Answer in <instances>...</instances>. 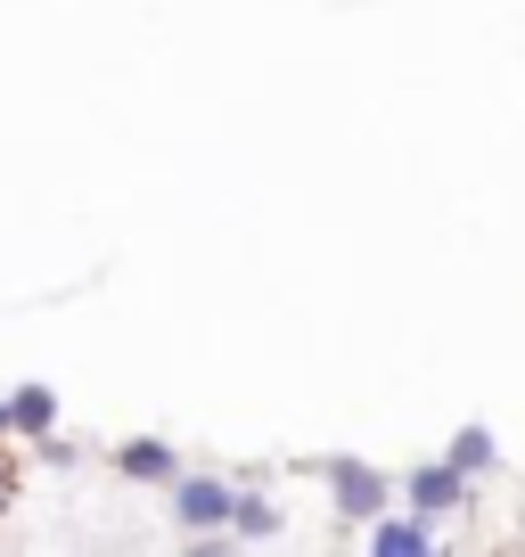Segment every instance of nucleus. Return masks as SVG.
<instances>
[{"instance_id": "obj_1", "label": "nucleus", "mask_w": 525, "mask_h": 557, "mask_svg": "<svg viewBox=\"0 0 525 557\" xmlns=\"http://www.w3.org/2000/svg\"><path fill=\"white\" fill-rule=\"evenodd\" d=\"M329 500H337V517L378 524V517H386V500H394V484H386L378 468H362V459H329Z\"/></svg>"}, {"instance_id": "obj_2", "label": "nucleus", "mask_w": 525, "mask_h": 557, "mask_svg": "<svg viewBox=\"0 0 525 557\" xmlns=\"http://www.w3.org/2000/svg\"><path fill=\"white\" fill-rule=\"evenodd\" d=\"M468 484L476 475H460L452 459H436V468H411V517H452V508H468Z\"/></svg>"}, {"instance_id": "obj_3", "label": "nucleus", "mask_w": 525, "mask_h": 557, "mask_svg": "<svg viewBox=\"0 0 525 557\" xmlns=\"http://www.w3.org/2000/svg\"><path fill=\"white\" fill-rule=\"evenodd\" d=\"M173 517L190 524V533H213V524H230V484H213V475H190V484L173 492Z\"/></svg>"}, {"instance_id": "obj_4", "label": "nucleus", "mask_w": 525, "mask_h": 557, "mask_svg": "<svg viewBox=\"0 0 525 557\" xmlns=\"http://www.w3.org/2000/svg\"><path fill=\"white\" fill-rule=\"evenodd\" d=\"M369 549H378V557H427V549H436V524H427V517H378V524H369Z\"/></svg>"}, {"instance_id": "obj_5", "label": "nucleus", "mask_w": 525, "mask_h": 557, "mask_svg": "<svg viewBox=\"0 0 525 557\" xmlns=\"http://www.w3.org/2000/svg\"><path fill=\"white\" fill-rule=\"evenodd\" d=\"M123 475H141V484H173L181 459H173V443H123Z\"/></svg>"}, {"instance_id": "obj_6", "label": "nucleus", "mask_w": 525, "mask_h": 557, "mask_svg": "<svg viewBox=\"0 0 525 557\" xmlns=\"http://www.w3.org/2000/svg\"><path fill=\"white\" fill-rule=\"evenodd\" d=\"M50 418H58L50 385H25V394L9 401V426H17V435H50Z\"/></svg>"}, {"instance_id": "obj_7", "label": "nucleus", "mask_w": 525, "mask_h": 557, "mask_svg": "<svg viewBox=\"0 0 525 557\" xmlns=\"http://www.w3.org/2000/svg\"><path fill=\"white\" fill-rule=\"evenodd\" d=\"M230 524H239L246 541H271V533H280V508L255 500V492H230Z\"/></svg>"}, {"instance_id": "obj_8", "label": "nucleus", "mask_w": 525, "mask_h": 557, "mask_svg": "<svg viewBox=\"0 0 525 557\" xmlns=\"http://www.w3.org/2000/svg\"><path fill=\"white\" fill-rule=\"evenodd\" d=\"M443 459H452L460 475H485V468H492V426H460V435H452V451H443Z\"/></svg>"}, {"instance_id": "obj_9", "label": "nucleus", "mask_w": 525, "mask_h": 557, "mask_svg": "<svg viewBox=\"0 0 525 557\" xmlns=\"http://www.w3.org/2000/svg\"><path fill=\"white\" fill-rule=\"evenodd\" d=\"M0 435H9V401H0Z\"/></svg>"}, {"instance_id": "obj_10", "label": "nucleus", "mask_w": 525, "mask_h": 557, "mask_svg": "<svg viewBox=\"0 0 525 557\" xmlns=\"http://www.w3.org/2000/svg\"><path fill=\"white\" fill-rule=\"evenodd\" d=\"M0 500H9V468H0Z\"/></svg>"}]
</instances>
